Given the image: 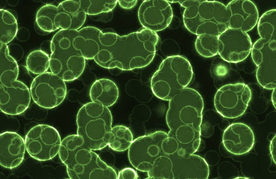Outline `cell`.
I'll return each mask as SVG.
<instances>
[{
	"label": "cell",
	"instance_id": "cell-2",
	"mask_svg": "<svg viewBox=\"0 0 276 179\" xmlns=\"http://www.w3.org/2000/svg\"><path fill=\"white\" fill-rule=\"evenodd\" d=\"M166 121L169 137L189 154L196 153L201 143L204 100L196 90L186 88L169 100Z\"/></svg>",
	"mask_w": 276,
	"mask_h": 179
},
{
	"label": "cell",
	"instance_id": "cell-19",
	"mask_svg": "<svg viewBox=\"0 0 276 179\" xmlns=\"http://www.w3.org/2000/svg\"><path fill=\"white\" fill-rule=\"evenodd\" d=\"M25 140L14 132L6 131L0 135V164L12 169L23 161L25 152Z\"/></svg>",
	"mask_w": 276,
	"mask_h": 179
},
{
	"label": "cell",
	"instance_id": "cell-21",
	"mask_svg": "<svg viewBox=\"0 0 276 179\" xmlns=\"http://www.w3.org/2000/svg\"><path fill=\"white\" fill-rule=\"evenodd\" d=\"M101 31L93 26H86L77 30L73 39V46L85 60L94 59L97 55Z\"/></svg>",
	"mask_w": 276,
	"mask_h": 179
},
{
	"label": "cell",
	"instance_id": "cell-30",
	"mask_svg": "<svg viewBox=\"0 0 276 179\" xmlns=\"http://www.w3.org/2000/svg\"><path fill=\"white\" fill-rule=\"evenodd\" d=\"M138 178L136 171L131 168H126L119 172L117 179H137Z\"/></svg>",
	"mask_w": 276,
	"mask_h": 179
},
{
	"label": "cell",
	"instance_id": "cell-14",
	"mask_svg": "<svg viewBox=\"0 0 276 179\" xmlns=\"http://www.w3.org/2000/svg\"><path fill=\"white\" fill-rule=\"evenodd\" d=\"M171 159V179H207L209 167L202 157L187 154L179 149L169 154Z\"/></svg>",
	"mask_w": 276,
	"mask_h": 179
},
{
	"label": "cell",
	"instance_id": "cell-6",
	"mask_svg": "<svg viewBox=\"0 0 276 179\" xmlns=\"http://www.w3.org/2000/svg\"><path fill=\"white\" fill-rule=\"evenodd\" d=\"M191 63L181 55L170 56L162 61L150 80V87L157 98L169 101L187 87L193 78Z\"/></svg>",
	"mask_w": 276,
	"mask_h": 179
},
{
	"label": "cell",
	"instance_id": "cell-31",
	"mask_svg": "<svg viewBox=\"0 0 276 179\" xmlns=\"http://www.w3.org/2000/svg\"><path fill=\"white\" fill-rule=\"evenodd\" d=\"M276 135H275L274 137H273V138L270 141V146H269L270 154L272 158V160L275 164L276 163Z\"/></svg>",
	"mask_w": 276,
	"mask_h": 179
},
{
	"label": "cell",
	"instance_id": "cell-8",
	"mask_svg": "<svg viewBox=\"0 0 276 179\" xmlns=\"http://www.w3.org/2000/svg\"><path fill=\"white\" fill-rule=\"evenodd\" d=\"M77 133L92 150L108 145L112 125V115L108 107L94 102L83 105L76 115Z\"/></svg>",
	"mask_w": 276,
	"mask_h": 179
},
{
	"label": "cell",
	"instance_id": "cell-4",
	"mask_svg": "<svg viewBox=\"0 0 276 179\" xmlns=\"http://www.w3.org/2000/svg\"><path fill=\"white\" fill-rule=\"evenodd\" d=\"M261 38L252 45L251 53L257 67L256 78L259 85L267 90L276 88V10L264 13L258 21Z\"/></svg>",
	"mask_w": 276,
	"mask_h": 179
},
{
	"label": "cell",
	"instance_id": "cell-20",
	"mask_svg": "<svg viewBox=\"0 0 276 179\" xmlns=\"http://www.w3.org/2000/svg\"><path fill=\"white\" fill-rule=\"evenodd\" d=\"M57 10L56 23L63 30H78L86 20V14L78 0L63 1L58 5Z\"/></svg>",
	"mask_w": 276,
	"mask_h": 179
},
{
	"label": "cell",
	"instance_id": "cell-33",
	"mask_svg": "<svg viewBox=\"0 0 276 179\" xmlns=\"http://www.w3.org/2000/svg\"><path fill=\"white\" fill-rule=\"evenodd\" d=\"M273 90L272 94L271 99H272V101L273 104L274 106L275 107V108H276V89L275 88Z\"/></svg>",
	"mask_w": 276,
	"mask_h": 179
},
{
	"label": "cell",
	"instance_id": "cell-5",
	"mask_svg": "<svg viewBox=\"0 0 276 179\" xmlns=\"http://www.w3.org/2000/svg\"><path fill=\"white\" fill-rule=\"evenodd\" d=\"M185 9V27L196 35L209 34L219 36L228 28L226 6L217 1L178 0Z\"/></svg>",
	"mask_w": 276,
	"mask_h": 179
},
{
	"label": "cell",
	"instance_id": "cell-9",
	"mask_svg": "<svg viewBox=\"0 0 276 179\" xmlns=\"http://www.w3.org/2000/svg\"><path fill=\"white\" fill-rule=\"evenodd\" d=\"M168 133L158 131L135 139L128 149L130 163L137 170L148 172L163 154V141Z\"/></svg>",
	"mask_w": 276,
	"mask_h": 179
},
{
	"label": "cell",
	"instance_id": "cell-1",
	"mask_svg": "<svg viewBox=\"0 0 276 179\" xmlns=\"http://www.w3.org/2000/svg\"><path fill=\"white\" fill-rule=\"evenodd\" d=\"M158 41L156 32L144 28L124 36L101 31L99 50L94 60L106 69L142 68L153 60Z\"/></svg>",
	"mask_w": 276,
	"mask_h": 179
},
{
	"label": "cell",
	"instance_id": "cell-13",
	"mask_svg": "<svg viewBox=\"0 0 276 179\" xmlns=\"http://www.w3.org/2000/svg\"><path fill=\"white\" fill-rule=\"evenodd\" d=\"M218 54L225 61L237 63L251 53L252 43L247 32L227 28L218 36Z\"/></svg>",
	"mask_w": 276,
	"mask_h": 179
},
{
	"label": "cell",
	"instance_id": "cell-7",
	"mask_svg": "<svg viewBox=\"0 0 276 179\" xmlns=\"http://www.w3.org/2000/svg\"><path fill=\"white\" fill-rule=\"evenodd\" d=\"M77 30L58 31L50 42L51 72L65 82H71L79 78L85 67V59L74 48L73 39Z\"/></svg>",
	"mask_w": 276,
	"mask_h": 179
},
{
	"label": "cell",
	"instance_id": "cell-28",
	"mask_svg": "<svg viewBox=\"0 0 276 179\" xmlns=\"http://www.w3.org/2000/svg\"><path fill=\"white\" fill-rule=\"evenodd\" d=\"M218 36L204 34L198 35L195 41V48L199 55L205 58H211L218 54Z\"/></svg>",
	"mask_w": 276,
	"mask_h": 179
},
{
	"label": "cell",
	"instance_id": "cell-16",
	"mask_svg": "<svg viewBox=\"0 0 276 179\" xmlns=\"http://www.w3.org/2000/svg\"><path fill=\"white\" fill-rule=\"evenodd\" d=\"M228 28L247 32L256 25L259 12L249 0H233L226 6Z\"/></svg>",
	"mask_w": 276,
	"mask_h": 179
},
{
	"label": "cell",
	"instance_id": "cell-12",
	"mask_svg": "<svg viewBox=\"0 0 276 179\" xmlns=\"http://www.w3.org/2000/svg\"><path fill=\"white\" fill-rule=\"evenodd\" d=\"M31 96L39 106L52 109L59 106L67 94L65 82L52 72L38 75L30 88Z\"/></svg>",
	"mask_w": 276,
	"mask_h": 179
},
{
	"label": "cell",
	"instance_id": "cell-22",
	"mask_svg": "<svg viewBox=\"0 0 276 179\" xmlns=\"http://www.w3.org/2000/svg\"><path fill=\"white\" fill-rule=\"evenodd\" d=\"M119 91L116 84L112 80L103 78L96 80L89 90V96L92 102L109 107L117 101Z\"/></svg>",
	"mask_w": 276,
	"mask_h": 179
},
{
	"label": "cell",
	"instance_id": "cell-11",
	"mask_svg": "<svg viewBox=\"0 0 276 179\" xmlns=\"http://www.w3.org/2000/svg\"><path fill=\"white\" fill-rule=\"evenodd\" d=\"M25 143L27 152L31 157L46 161L59 153L62 141L59 132L54 127L38 124L28 132Z\"/></svg>",
	"mask_w": 276,
	"mask_h": 179
},
{
	"label": "cell",
	"instance_id": "cell-23",
	"mask_svg": "<svg viewBox=\"0 0 276 179\" xmlns=\"http://www.w3.org/2000/svg\"><path fill=\"white\" fill-rule=\"evenodd\" d=\"M0 83L9 87L18 76V66L15 59L9 55L7 44L0 43Z\"/></svg>",
	"mask_w": 276,
	"mask_h": 179
},
{
	"label": "cell",
	"instance_id": "cell-3",
	"mask_svg": "<svg viewBox=\"0 0 276 179\" xmlns=\"http://www.w3.org/2000/svg\"><path fill=\"white\" fill-rule=\"evenodd\" d=\"M84 143L78 134L65 137L59 156L71 179H117L115 170L107 165Z\"/></svg>",
	"mask_w": 276,
	"mask_h": 179
},
{
	"label": "cell",
	"instance_id": "cell-25",
	"mask_svg": "<svg viewBox=\"0 0 276 179\" xmlns=\"http://www.w3.org/2000/svg\"><path fill=\"white\" fill-rule=\"evenodd\" d=\"M58 13L57 6L46 4L37 11L35 25L37 28L45 33H50L60 28L56 23Z\"/></svg>",
	"mask_w": 276,
	"mask_h": 179
},
{
	"label": "cell",
	"instance_id": "cell-27",
	"mask_svg": "<svg viewBox=\"0 0 276 179\" xmlns=\"http://www.w3.org/2000/svg\"><path fill=\"white\" fill-rule=\"evenodd\" d=\"M26 65L31 73L38 75L42 74L47 72L50 68V57L42 50H34L27 57Z\"/></svg>",
	"mask_w": 276,
	"mask_h": 179
},
{
	"label": "cell",
	"instance_id": "cell-26",
	"mask_svg": "<svg viewBox=\"0 0 276 179\" xmlns=\"http://www.w3.org/2000/svg\"><path fill=\"white\" fill-rule=\"evenodd\" d=\"M0 43L7 44L16 35L18 26L15 16L9 11L0 10Z\"/></svg>",
	"mask_w": 276,
	"mask_h": 179
},
{
	"label": "cell",
	"instance_id": "cell-29",
	"mask_svg": "<svg viewBox=\"0 0 276 179\" xmlns=\"http://www.w3.org/2000/svg\"><path fill=\"white\" fill-rule=\"evenodd\" d=\"M81 9L86 14L97 15L112 11L118 3V0H78Z\"/></svg>",
	"mask_w": 276,
	"mask_h": 179
},
{
	"label": "cell",
	"instance_id": "cell-17",
	"mask_svg": "<svg viewBox=\"0 0 276 179\" xmlns=\"http://www.w3.org/2000/svg\"><path fill=\"white\" fill-rule=\"evenodd\" d=\"M31 97L30 90L20 81H15L9 87L0 84V109L6 114L24 112L29 107Z\"/></svg>",
	"mask_w": 276,
	"mask_h": 179
},
{
	"label": "cell",
	"instance_id": "cell-32",
	"mask_svg": "<svg viewBox=\"0 0 276 179\" xmlns=\"http://www.w3.org/2000/svg\"><path fill=\"white\" fill-rule=\"evenodd\" d=\"M138 0H118V3H119V5L123 8L124 9H131L134 7L137 3Z\"/></svg>",
	"mask_w": 276,
	"mask_h": 179
},
{
	"label": "cell",
	"instance_id": "cell-10",
	"mask_svg": "<svg viewBox=\"0 0 276 179\" xmlns=\"http://www.w3.org/2000/svg\"><path fill=\"white\" fill-rule=\"evenodd\" d=\"M251 97V90L247 85L240 83L227 84L216 92L214 107L224 118H238L246 111Z\"/></svg>",
	"mask_w": 276,
	"mask_h": 179
},
{
	"label": "cell",
	"instance_id": "cell-15",
	"mask_svg": "<svg viewBox=\"0 0 276 179\" xmlns=\"http://www.w3.org/2000/svg\"><path fill=\"white\" fill-rule=\"evenodd\" d=\"M138 15L144 29L156 32L169 25L173 18V11L167 0H145L140 5Z\"/></svg>",
	"mask_w": 276,
	"mask_h": 179
},
{
	"label": "cell",
	"instance_id": "cell-24",
	"mask_svg": "<svg viewBox=\"0 0 276 179\" xmlns=\"http://www.w3.org/2000/svg\"><path fill=\"white\" fill-rule=\"evenodd\" d=\"M133 141V133L128 127L116 125L112 127L108 145L114 151L123 152L129 149Z\"/></svg>",
	"mask_w": 276,
	"mask_h": 179
},
{
	"label": "cell",
	"instance_id": "cell-18",
	"mask_svg": "<svg viewBox=\"0 0 276 179\" xmlns=\"http://www.w3.org/2000/svg\"><path fill=\"white\" fill-rule=\"evenodd\" d=\"M254 143L253 131L243 123H232L223 132V146L233 155H242L248 153L254 147Z\"/></svg>",
	"mask_w": 276,
	"mask_h": 179
}]
</instances>
